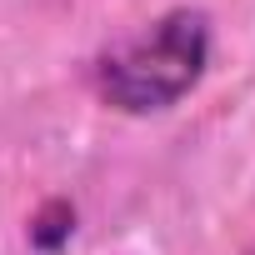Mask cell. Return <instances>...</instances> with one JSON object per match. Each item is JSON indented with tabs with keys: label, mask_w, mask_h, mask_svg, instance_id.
Segmentation results:
<instances>
[{
	"label": "cell",
	"mask_w": 255,
	"mask_h": 255,
	"mask_svg": "<svg viewBox=\"0 0 255 255\" xmlns=\"http://www.w3.org/2000/svg\"><path fill=\"white\" fill-rule=\"evenodd\" d=\"M250 255H255V250H250Z\"/></svg>",
	"instance_id": "3957f363"
},
{
	"label": "cell",
	"mask_w": 255,
	"mask_h": 255,
	"mask_svg": "<svg viewBox=\"0 0 255 255\" xmlns=\"http://www.w3.org/2000/svg\"><path fill=\"white\" fill-rule=\"evenodd\" d=\"M210 60V20L200 10H165L95 60V90L110 110L150 115L190 95Z\"/></svg>",
	"instance_id": "6da1fadb"
},
{
	"label": "cell",
	"mask_w": 255,
	"mask_h": 255,
	"mask_svg": "<svg viewBox=\"0 0 255 255\" xmlns=\"http://www.w3.org/2000/svg\"><path fill=\"white\" fill-rule=\"evenodd\" d=\"M70 225H75V215H70V205H45V215L30 225V240L40 245V250H55V245H65L70 240Z\"/></svg>",
	"instance_id": "7a4b0ae2"
}]
</instances>
